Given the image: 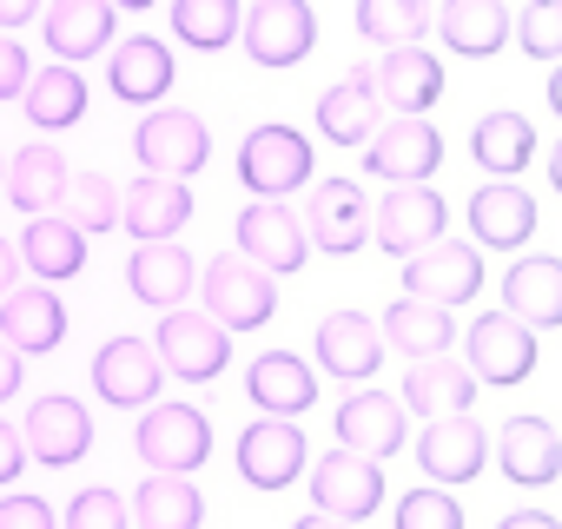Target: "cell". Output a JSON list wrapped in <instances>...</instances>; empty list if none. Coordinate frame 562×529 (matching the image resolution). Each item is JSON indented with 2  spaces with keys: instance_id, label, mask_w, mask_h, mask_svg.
Returning <instances> with one entry per match:
<instances>
[{
  "instance_id": "cell-30",
  "label": "cell",
  "mask_w": 562,
  "mask_h": 529,
  "mask_svg": "<svg viewBox=\"0 0 562 529\" xmlns=\"http://www.w3.org/2000/svg\"><path fill=\"white\" fill-rule=\"evenodd\" d=\"M126 285H133V299H139V305H159V312L186 305V292H192V251H186V245H172V238L139 245V251H133V264H126Z\"/></svg>"
},
{
  "instance_id": "cell-12",
  "label": "cell",
  "mask_w": 562,
  "mask_h": 529,
  "mask_svg": "<svg viewBox=\"0 0 562 529\" xmlns=\"http://www.w3.org/2000/svg\"><path fill=\"white\" fill-rule=\"evenodd\" d=\"M470 378L476 384H503V391L536 378V331L522 318H509V312H483L470 325Z\"/></svg>"
},
{
  "instance_id": "cell-35",
  "label": "cell",
  "mask_w": 562,
  "mask_h": 529,
  "mask_svg": "<svg viewBox=\"0 0 562 529\" xmlns=\"http://www.w3.org/2000/svg\"><path fill=\"white\" fill-rule=\"evenodd\" d=\"M470 159L483 166V172H496V179H516L529 159H536V126L522 120V113H483L476 120V133H470Z\"/></svg>"
},
{
  "instance_id": "cell-46",
  "label": "cell",
  "mask_w": 562,
  "mask_h": 529,
  "mask_svg": "<svg viewBox=\"0 0 562 529\" xmlns=\"http://www.w3.org/2000/svg\"><path fill=\"white\" fill-rule=\"evenodd\" d=\"M27 80H34V67H27V47L0 34V100H21V93H27Z\"/></svg>"
},
{
  "instance_id": "cell-55",
  "label": "cell",
  "mask_w": 562,
  "mask_h": 529,
  "mask_svg": "<svg viewBox=\"0 0 562 529\" xmlns=\"http://www.w3.org/2000/svg\"><path fill=\"white\" fill-rule=\"evenodd\" d=\"M113 8H133V14H146V8H159V0H113Z\"/></svg>"
},
{
  "instance_id": "cell-8",
  "label": "cell",
  "mask_w": 562,
  "mask_h": 529,
  "mask_svg": "<svg viewBox=\"0 0 562 529\" xmlns=\"http://www.w3.org/2000/svg\"><path fill=\"white\" fill-rule=\"evenodd\" d=\"M238 34L258 67H299L318 47V14H312V0H251Z\"/></svg>"
},
{
  "instance_id": "cell-47",
  "label": "cell",
  "mask_w": 562,
  "mask_h": 529,
  "mask_svg": "<svg viewBox=\"0 0 562 529\" xmlns=\"http://www.w3.org/2000/svg\"><path fill=\"white\" fill-rule=\"evenodd\" d=\"M27 470V443H21V424L0 417V483H14Z\"/></svg>"
},
{
  "instance_id": "cell-37",
  "label": "cell",
  "mask_w": 562,
  "mask_h": 529,
  "mask_svg": "<svg viewBox=\"0 0 562 529\" xmlns=\"http://www.w3.org/2000/svg\"><path fill=\"white\" fill-rule=\"evenodd\" d=\"M126 509H133L139 529H199V522H205L199 483H192V476H159V470L139 483V496H133Z\"/></svg>"
},
{
  "instance_id": "cell-53",
  "label": "cell",
  "mask_w": 562,
  "mask_h": 529,
  "mask_svg": "<svg viewBox=\"0 0 562 529\" xmlns=\"http://www.w3.org/2000/svg\"><path fill=\"white\" fill-rule=\"evenodd\" d=\"M549 113L562 120V60H555V74H549Z\"/></svg>"
},
{
  "instance_id": "cell-45",
  "label": "cell",
  "mask_w": 562,
  "mask_h": 529,
  "mask_svg": "<svg viewBox=\"0 0 562 529\" xmlns=\"http://www.w3.org/2000/svg\"><path fill=\"white\" fill-rule=\"evenodd\" d=\"M0 529H60V516L41 496H0Z\"/></svg>"
},
{
  "instance_id": "cell-24",
  "label": "cell",
  "mask_w": 562,
  "mask_h": 529,
  "mask_svg": "<svg viewBox=\"0 0 562 529\" xmlns=\"http://www.w3.org/2000/svg\"><path fill=\"white\" fill-rule=\"evenodd\" d=\"M186 218H192V192H186V179L139 172V179L120 192V225H126L139 245H153V238H172Z\"/></svg>"
},
{
  "instance_id": "cell-40",
  "label": "cell",
  "mask_w": 562,
  "mask_h": 529,
  "mask_svg": "<svg viewBox=\"0 0 562 529\" xmlns=\"http://www.w3.org/2000/svg\"><path fill=\"white\" fill-rule=\"evenodd\" d=\"M238 0H172V34L199 54H218L238 41Z\"/></svg>"
},
{
  "instance_id": "cell-14",
  "label": "cell",
  "mask_w": 562,
  "mask_h": 529,
  "mask_svg": "<svg viewBox=\"0 0 562 529\" xmlns=\"http://www.w3.org/2000/svg\"><path fill=\"white\" fill-rule=\"evenodd\" d=\"M21 443L34 450V463L74 470L93 450V417H87L80 397H34V410L21 417Z\"/></svg>"
},
{
  "instance_id": "cell-36",
  "label": "cell",
  "mask_w": 562,
  "mask_h": 529,
  "mask_svg": "<svg viewBox=\"0 0 562 529\" xmlns=\"http://www.w3.org/2000/svg\"><path fill=\"white\" fill-rule=\"evenodd\" d=\"M404 404L417 417H457L476 404V378H470V364L457 371L450 358H417V371L404 378Z\"/></svg>"
},
{
  "instance_id": "cell-2",
  "label": "cell",
  "mask_w": 562,
  "mask_h": 529,
  "mask_svg": "<svg viewBox=\"0 0 562 529\" xmlns=\"http://www.w3.org/2000/svg\"><path fill=\"white\" fill-rule=\"evenodd\" d=\"M133 450L159 476H192L212 457V417L192 404H146V417L133 424Z\"/></svg>"
},
{
  "instance_id": "cell-3",
  "label": "cell",
  "mask_w": 562,
  "mask_h": 529,
  "mask_svg": "<svg viewBox=\"0 0 562 529\" xmlns=\"http://www.w3.org/2000/svg\"><path fill=\"white\" fill-rule=\"evenodd\" d=\"M199 292H205V318H218L225 331H258V325H271V312H278L271 272H265V264H251L245 251L212 258L205 279H199Z\"/></svg>"
},
{
  "instance_id": "cell-22",
  "label": "cell",
  "mask_w": 562,
  "mask_h": 529,
  "mask_svg": "<svg viewBox=\"0 0 562 529\" xmlns=\"http://www.w3.org/2000/svg\"><path fill=\"white\" fill-rule=\"evenodd\" d=\"M378 364H384V331H378V318H364V312H331V318L318 325V371H331V378H345V384H364V378H378Z\"/></svg>"
},
{
  "instance_id": "cell-50",
  "label": "cell",
  "mask_w": 562,
  "mask_h": 529,
  "mask_svg": "<svg viewBox=\"0 0 562 529\" xmlns=\"http://www.w3.org/2000/svg\"><path fill=\"white\" fill-rule=\"evenodd\" d=\"M496 529H562V522H555L549 509H509V516H503Z\"/></svg>"
},
{
  "instance_id": "cell-51",
  "label": "cell",
  "mask_w": 562,
  "mask_h": 529,
  "mask_svg": "<svg viewBox=\"0 0 562 529\" xmlns=\"http://www.w3.org/2000/svg\"><path fill=\"white\" fill-rule=\"evenodd\" d=\"M41 8H47V0H0V27H27Z\"/></svg>"
},
{
  "instance_id": "cell-21",
  "label": "cell",
  "mask_w": 562,
  "mask_h": 529,
  "mask_svg": "<svg viewBox=\"0 0 562 529\" xmlns=\"http://www.w3.org/2000/svg\"><path fill=\"white\" fill-rule=\"evenodd\" d=\"M503 312L522 318L529 331H555L562 325V258L529 251L503 272Z\"/></svg>"
},
{
  "instance_id": "cell-52",
  "label": "cell",
  "mask_w": 562,
  "mask_h": 529,
  "mask_svg": "<svg viewBox=\"0 0 562 529\" xmlns=\"http://www.w3.org/2000/svg\"><path fill=\"white\" fill-rule=\"evenodd\" d=\"M292 529H358V522H345V516H325V509H312V516H299Z\"/></svg>"
},
{
  "instance_id": "cell-29",
  "label": "cell",
  "mask_w": 562,
  "mask_h": 529,
  "mask_svg": "<svg viewBox=\"0 0 562 529\" xmlns=\"http://www.w3.org/2000/svg\"><path fill=\"white\" fill-rule=\"evenodd\" d=\"M470 232H476V245L516 251V245H529V232H536V199H529L516 179H490V185L470 199Z\"/></svg>"
},
{
  "instance_id": "cell-33",
  "label": "cell",
  "mask_w": 562,
  "mask_h": 529,
  "mask_svg": "<svg viewBox=\"0 0 562 529\" xmlns=\"http://www.w3.org/2000/svg\"><path fill=\"white\" fill-rule=\"evenodd\" d=\"M172 54H166V41H153V34H133V41H120L113 47V67H106V80H113V93L120 100H133V106H153V100H166L172 93Z\"/></svg>"
},
{
  "instance_id": "cell-54",
  "label": "cell",
  "mask_w": 562,
  "mask_h": 529,
  "mask_svg": "<svg viewBox=\"0 0 562 529\" xmlns=\"http://www.w3.org/2000/svg\"><path fill=\"white\" fill-rule=\"evenodd\" d=\"M549 185L562 192V139H555V153H549Z\"/></svg>"
},
{
  "instance_id": "cell-32",
  "label": "cell",
  "mask_w": 562,
  "mask_h": 529,
  "mask_svg": "<svg viewBox=\"0 0 562 529\" xmlns=\"http://www.w3.org/2000/svg\"><path fill=\"white\" fill-rule=\"evenodd\" d=\"M67 153H54V146H21L14 159H8V192L14 199V212H27V218H41V212H60V199H67Z\"/></svg>"
},
{
  "instance_id": "cell-27",
  "label": "cell",
  "mask_w": 562,
  "mask_h": 529,
  "mask_svg": "<svg viewBox=\"0 0 562 529\" xmlns=\"http://www.w3.org/2000/svg\"><path fill=\"white\" fill-rule=\"evenodd\" d=\"M371 80H378V100H384V106H397V113H430L437 93H443V60L424 54V47H384L378 67H371Z\"/></svg>"
},
{
  "instance_id": "cell-5",
  "label": "cell",
  "mask_w": 562,
  "mask_h": 529,
  "mask_svg": "<svg viewBox=\"0 0 562 529\" xmlns=\"http://www.w3.org/2000/svg\"><path fill=\"white\" fill-rule=\"evenodd\" d=\"M153 351H159L166 378L212 384V378L232 364V331H225L218 318H205V312H186V305H172V312L159 318V338H153Z\"/></svg>"
},
{
  "instance_id": "cell-9",
  "label": "cell",
  "mask_w": 562,
  "mask_h": 529,
  "mask_svg": "<svg viewBox=\"0 0 562 529\" xmlns=\"http://www.w3.org/2000/svg\"><path fill=\"white\" fill-rule=\"evenodd\" d=\"M238 251L265 272H305L312 264V238H305V218L285 205V199H251L238 212Z\"/></svg>"
},
{
  "instance_id": "cell-56",
  "label": "cell",
  "mask_w": 562,
  "mask_h": 529,
  "mask_svg": "<svg viewBox=\"0 0 562 529\" xmlns=\"http://www.w3.org/2000/svg\"><path fill=\"white\" fill-rule=\"evenodd\" d=\"M0 185H8V159H0Z\"/></svg>"
},
{
  "instance_id": "cell-10",
  "label": "cell",
  "mask_w": 562,
  "mask_h": 529,
  "mask_svg": "<svg viewBox=\"0 0 562 529\" xmlns=\"http://www.w3.org/2000/svg\"><path fill=\"white\" fill-rule=\"evenodd\" d=\"M305 238H312V251L351 258L371 238V199H364V185L358 179H318L312 199H305Z\"/></svg>"
},
{
  "instance_id": "cell-42",
  "label": "cell",
  "mask_w": 562,
  "mask_h": 529,
  "mask_svg": "<svg viewBox=\"0 0 562 529\" xmlns=\"http://www.w3.org/2000/svg\"><path fill=\"white\" fill-rule=\"evenodd\" d=\"M516 47L529 60H562V0H522L516 14Z\"/></svg>"
},
{
  "instance_id": "cell-6",
  "label": "cell",
  "mask_w": 562,
  "mask_h": 529,
  "mask_svg": "<svg viewBox=\"0 0 562 529\" xmlns=\"http://www.w3.org/2000/svg\"><path fill=\"white\" fill-rule=\"evenodd\" d=\"M404 292H411V299H424V305H443V312L470 305V299L483 292V258H476V245L430 238L424 251H411V258H404Z\"/></svg>"
},
{
  "instance_id": "cell-16",
  "label": "cell",
  "mask_w": 562,
  "mask_h": 529,
  "mask_svg": "<svg viewBox=\"0 0 562 529\" xmlns=\"http://www.w3.org/2000/svg\"><path fill=\"white\" fill-rule=\"evenodd\" d=\"M417 463H424V476H430L437 489L470 483V476H483V463H490V437H483V424H470V410L430 417L424 437H417Z\"/></svg>"
},
{
  "instance_id": "cell-48",
  "label": "cell",
  "mask_w": 562,
  "mask_h": 529,
  "mask_svg": "<svg viewBox=\"0 0 562 529\" xmlns=\"http://www.w3.org/2000/svg\"><path fill=\"white\" fill-rule=\"evenodd\" d=\"M21 391V351L8 345V338H0V404H8Z\"/></svg>"
},
{
  "instance_id": "cell-34",
  "label": "cell",
  "mask_w": 562,
  "mask_h": 529,
  "mask_svg": "<svg viewBox=\"0 0 562 529\" xmlns=\"http://www.w3.org/2000/svg\"><path fill=\"white\" fill-rule=\"evenodd\" d=\"M384 345L391 351H404V358H443L450 351V338H457V318L443 312V305H424V299H397L391 312H384Z\"/></svg>"
},
{
  "instance_id": "cell-39",
  "label": "cell",
  "mask_w": 562,
  "mask_h": 529,
  "mask_svg": "<svg viewBox=\"0 0 562 529\" xmlns=\"http://www.w3.org/2000/svg\"><path fill=\"white\" fill-rule=\"evenodd\" d=\"M358 34L371 47H417L430 34V0H358Z\"/></svg>"
},
{
  "instance_id": "cell-17",
  "label": "cell",
  "mask_w": 562,
  "mask_h": 529,
  "mask_svg": "<svg viewBox=\"0 0 562 529\" xmlns=\"http://www.w3.org/2000/svg\"><path fill=\"white\" fill-rule=\"evenodd\" d=\"M299 470H305V430L292 417L245 424V437H238V476L251 489H285V483H299Z\"/></svg>"
},
{
  "instance_id": "cell-31",
  "label": "cell",
  "mask_w": 562,
  "mask_h": 529,
  "mask_svg": "<svg viewBox=\"0 0 562 529\" xmlns=\"http://www.w3.org/2000/svg\"><path fill=\"white\" fill-rule=\"evenodd\" d=\"M437 34H443L450 54L490 60L509 41V8H503V0H443V8H437Z\"/></svg>"
},
{
  "instance_id": "cell-11",
  "label": "cell",
  "mask_w": 562,
  "mask_h": 529,
  "mask_svg": "<svg viewBox=\"0 0 562 529\" xmlns=\"http://www.w3.org/2000/svg\"><path fill=\"white\" fill-rule=\"evenodd\" d=\"M443 218H450V205L437 199V185H391V192L371 205V238H378L391 258H411V251H424L430 238H443Z\"/></svg>"
},
{
  "instance_id": "cell-25",
  "label": "cell",
  "mask_w": 562,
  "mask_h": 529,
  "mask_svg": "<svg viewBox=\"0 0 562 529\" xmlns=\"http://www.w3.org/2000/svg\"><path fill=\"white\" fill-rule=\"evenodd\" d=\"M338 443L358 450V457H371V463L397 457V450H404V404H397L391 391H358V397H345V404H338Z\"/></svg>"
},
{
  "instance_id": "cell-28",
  "label": "cell",
  "mask_w": 562,
  "mask_h": 529,
  "mask_svg": "<svg viewBox=\"0 0 562 529\" xmlns=\"http://www.w3.org/2000/svg\"><path fill=\"white\" fill-rule=\"evenodd\" d=\"M378 126H384V100H378L371 67H358L351 80L325 87V100H318V133H325L331 146H371Z\"/></svg>"
},
{
  "instance_id": "cell-20",
  "label": "cell",
  "mask_w": 562,
  "mask_h": 529,
  "mask_svg": "<svg viewBox=\"0 0 562 529\" xmlns=\"http://www.w3.org/2000/svg\"><path fill=\"white\" fill-rule=\"evenodd\" d=\"M113 0H47L41 8V34H47V54H60V67L87 60V54H106L113 47Z\"/></svg>"
},
{
  "instance_id": "cell-1",
  "label": "cell",
  "mask_w": 562,
  "mask_h": 529,
  "mask_svg": "<svg viewBox=\"0 0 562 529\" xmlns=\"http://www.w3.org/2000/svg\"><path fill=\"white\" fill-rule=\"evenodd\" d=\"M305 179H312V139H305L299 126L265 120V126L245 133V146H238V185H245L251 199H285V192H299Z\"/></svg>"
},
{
  "instance_id": "cell-13",
  "label": "cell",
  "mask_w": 562,
  "mask_h": 529,
  "mask_svg": "<svg viewBox=\"0 0 562 529\" xmlns=\"http://www.w3.org/2000/svg\"><path fill=\"white\" fill-rule=\"evenodd\" d=\"M159 384H166V364L146 338H106L100 358H93V391L113 404V410H139V404H159Z\"/></svg>"
},
{
  "instance_id": "cell-44",
  "label": "cell",
  "mask_w": 562,
  "mask_h": 529,
  "mask_svg": "<svg viewBox=\"0 0 562 529\" xmlns=\"http://www.w3.org/2000/svg\"><path fill=\"white\" fill-rule=\"evenodd\" d=\"M60 529H133V509L120 489H80L67 503V522Z\"/></svg>"
},
{
  "instance_id": "cell-7",
  "label": "cell",
  "mask_w": 562,
  "mask_h": 529,
  "mask_svg": "<svg viewBox=\"0 0 562 529\" xmlns=\"http://www.w3.org/2000/svg\"><path fill=\"white\" fill-rule=\"evenodd\" d=\"M364 153H371L364 166L378 179H391V185H430V172L443 166V133L430 126V113H391L371 133Z\"/></svg>"
},
{
  "instance_id": "cell-23",
  "label": "cell",
  "mask_w": 562,
  "mask_h": 529,
  "mask_svg": "<svg viewBox=\"0 0 562 529\" xmlns=\"http://www.w3.org/2000/svg\"><path fill=\"white\" fill-rule=\"evenodd\" d=\"M21 264L41 279V285H60V279H80L87 272V232L67 218V212H41V218H27V232H21Z\"/></svg>"
},
{
  "instance_id": "cell-38",
  "label": "cell",
  "mask_w": 562,
  "mask_h": 529,
  "mask_svg": "<svg viewBox=\"0 0 562 529\" xmlns=\"http://www.w3.org/2000/svg\"><path fill=\"white\" fill-rule=\"evenodd\" d=\"M21 100H27V120H34L41 133H67V126L87 120V80H80L74 67H41Z\"/></svg>"
},
{
  "instance_id": "cell-43",
  "label": "cell",
  "mask_w": 562,
  "mask_h": 529,
  "mask_svg": "<svg viewBox=\"0 0 562 529\" xmlns=\"http://www.w3.org/2000/svg\"><path fill=\"white\" fill-rule=\"evenodd\" d=\"M397 529H463V509H457L450 489L424 483V489H411V496L397 503Z\"/></svg>"
},
{
  "instance_id": "cell-18",
  "label": "cell",
  "mask_w": 562,
  "mask_h": 529,
  "mask_svg": "<svg viewBox=\"0 0 562 529\" xmlns=\"http://www.w3.org/2000/svg\"><path fill=\"white\" fill-rule=\"evenodd\" d=\"M0 338H8L21 358H47V351H60V338H67V305H60V292L54 285H14L8 299H0Z\"/></svg>"
},
{
  "instance_id": "cell-4",
  "label": "cell",
  "mask_w": 562,
  "mask_h": 529,
  "mask_svg": "<svg viewBox=\"0 0 562 529\" xmlns=\"http://www.w3.org/2000/svg\"><path fill=\"white\" fill-rule=\"evenodd\" d=\"M133 159L139 172H159V179H192L205 159H212V133L199 113L186 106H153L133 133Z\"/></svg>"
},
{
  "instance_id": "cell-15",
  "label": "cell",
  "mask_w": 562,
  "mask_h": 529,
  "mask_svg": "<svg viewBox=\"0 0 562 529\" xmlns=\"http://www.w3.org/2000/svg\"><path fill=\"white\" fill-rule=\"evenodd\" d=\"M312 496H318V509L325 516H345V522H364V516H378L384 509V470L371 463V457H358V450H331V457H318V470H312Z\"/></svg>"
},
{
  "instance_id": "cell-26",
  "label": "cell",
  "mask_w": 562,
  "mask_h": 529,
  "mask_svg": "<svg viewBox=\"0 0 562 529\" xmlns=\"http://www.w3.org/2000/svg\"><path fill=\"white\" fill-rule=\"evenodd\" d=\"M496 463H503V476L522 483V489L555 483V476H562V437H555V424H549V417H509L503 437H496Z\"/></svg>"
},
{
  "instance_id": "cell-19",
  "label": "cell",
  "mask_w": 562,
  "mask_h": 529,
  "mask_svg": "<svg viewBox=\"0 0 562 529\" xmlns=\"http://www.w3.org/2000/svg\"><path fill=\"white\" fill-rule=\"evenodd\" d=\"M245 397L258 404V417H305L318 404V371L299 351H265L245 371Z\"/></svg>"
},
{
  "instance_id": "cell-41",
  "label": "cell",
  "mask_w": 562,
  "mask_h": 529,
  "mask_svg": "<svg viewBox=\"0 0 562 529\" xmlns=\"http://www.w3.org/2000/svg\"><path fill=\"white\" fill-rule=\"evenodd\" d=\"M67 218L80 225V232H113L120 225V185L106 179V172H87V179H67Z\"/></svg>"
},
{
  "instance_id": "cell-49",
  "label": "cell",
  "mask_w": 562,
  "mask_h": 529,
  "mask_svg": "<svg viewBox=\"0 0 562 529\" xmlns=\"http://www.w3.org/2000/svg\"><path fill=\"white\" fill-rule=\"evenodd\" d=\"M21 272H27V264H21V251H14V238H0V299H8V292L21 285Z\"/></svg>"
}]
</instances>
